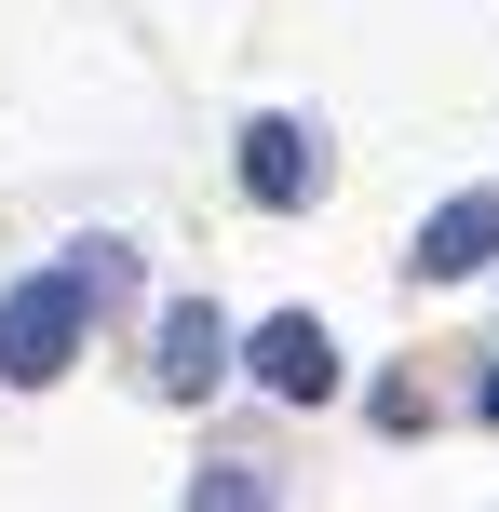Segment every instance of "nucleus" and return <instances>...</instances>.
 I'll list each match as a JSON object with an SVG mask.
<instances>
[{
    "label": "nucleus",
    "mask_w": 499,
    "mask_h": 512,
    "mask_svg": "<svg viewBox=\"0 0 499 512\" xmlns=\"http://www.w3.org/2000/svg\"><path fill=\"white\" fill-rule=\"evenodd\" d=\"M486 256H499V189H459V203L419 230V283H473Z\"/></svg>",
    "instance_id": "39448f33"
},
{
    "label": "nucleus",
    "mask_w": 499,
    "mask_h": 512,
    "mask_svg": "<svg viewBox=\"0 0 499 512\" xmlns=\"http://www.w3.org/2000/svg\"><path fill=\"white\" fill-rule=\"evenodd\" d=\"M243 189H257L270 216H297L324 189V135L311 122H243Z\"/></svg>",
    "instance_id": "20e7f679"
},
{
    "label": "nucleus",
    "mask_w": 499,
    "mask_h": 512,
    "mask_svg": "<svg viewBox=\"0 0 499 512\" xmlns=\"http://www.w3.org/2000/svg\"><path fill=\"white\" fill-rule=\"evenodd\" d=\"M149 378H162V405H216V378H230V310H216V297H176L162 337H149Z\"/></svg>",
    "instance_id": "f03ea898"
},
{
    "label": "nucleus",
    "mask_w": 499,
    "mask_h": 512,
    "mask_svg": "<svg viewBox=\"0 0 499 512\" xmlns=\"http://www.w3.org/2000/svg\"><path fill=\"white\" fill-rule=\"evenodd\" d=\"M81 310H95L81 270H27L14 297H0V378H14V391H54L81 364Z\"/></svg>",
    "instance_id": "f257e3e1"
},
{
    "label": "nucleus",
    "mask_w": 499,
    "mask_h": 512,
    "mask_svg": "<svg viewBox=\"0 0 499 512\" xmlns=\"http://www.w3.org/2000/svg\"><path fill=\"white\" fill-rule=\"evenodd\" d=\"M243 364H257V378L284 391V405H324V391H338V337H324L311 310H270V324H257V351H243Z\"/></svg>",
    "instance_id": "7ed1b4c3"
},
{
    "label": "nucleus",
    "mask_w": 499,
    "mask_h": 512,
    "mask_svg": "<svg viewBox=\"0 0 499 512\" xmlns=\"http://www.w3.org/2000/svg\"><path fill=\"white\" fill-rule=\"evenodd\" d=\"M486 418H499V378H486Z\"/></svg>",
    "instance_id": "0eeeda50"
},
{
    "label": "nucleus",
    "mask_w": 499,
    "mask_h": 512,
    "mask_svg": "<svg viewBox=\"0 0 499 512\" xmlns=\"http://www.w3.org/2000/svg\"><path fill=\"white\" fill-rule=\"evenodd\" d=\"M189 512H270V486L243 459H203V472H189Z\"/></svg>",
    "instance_id": "423d86ee"
}]
</instances>
